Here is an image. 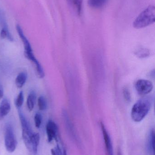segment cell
<instances>
[{
    "instance_id": "10",
    "label": "cell",
    "mask_w": 155,
    "mask_h": 155,
    "mask_svg": "<svg viewBox=\"0 0 155 155\" xmlns=\"http://www.w3.org/2000/svg\"><path fill=\"white\" fill-rule=\"evenodd\" d=\"M27 79V74L25 72H22L17 75L15 79V84L16 87L21 88L23 87Z\"/></svg>"
},
{
    "instance_id": "8",
    "label": "cell",
    "mask_w": 155,
    "mask_h": 155,
    "mask_svg": "<svg viewBox=\"0 0 155 155\" xmlns=\"http://www.w3.org/2000/svg\"><path fill=\"white\" fill-rule=\"evenodd\" d=\"M16 29L18 35L20 36L21 40H22V42L23 44L24 47V53H29L33 52L31 44H30V42L29 41L28 39L25 35L22 27L19 25H17L16 26Z\"/></svg>"
},
{
    "instance_id": "15",
    "label": "cell",
    "mask_w": 155,
    "mask_h": 155,
    "mask_svg": "<svg viewBox=\"0 0 155 155\" xmlns=\"http://www.w3.org/2000/svg\"><path fill=\"white\" fill-rule=\"evenodd\" d=\"M155 132L153 129L151 130L148 139V147L149 151L152 153H154L155 148Z\"/></svg>"
},
{
    "instance_id": "24",
    "label": "cell",
    "mask_w": 155,
    "mask_h": 155,
    "mask_svg": "<svg viewBox=\"0 0 155 155\" xmlns=\"http://www.w3.org/2000/svg\"><path fill=\"white\" fill-rule=\"evenodd\" d=\"M117 155H122L120 149H118V152H117Z\"/></svg>"
},
{
    "instance_id": "19",
    "label": "cell",
    "mask_w": 155,
    "mask_h": 155,
    "mask_svg": "<svg viewBox=\"0 0 155 155\" xmlns=\"http://www.w3.org/2000/svg\"><path fill=\"white\" fill-rule=\"evenodd\" d=\"M35 125L37 128H39L42 122V116L40 113H37L34 116Z\"/></svg>"
},
{
    "instance_id": "22",
    "label": "cell",
    "mask_w": 155,
    "mask_h": 155,
    "mask_svg": "<svg viewBox=\"0 0 155 155\" xmlns=\"http://www.w3.org/2000/svg\"><path fill=\"white\" fill-rule=\"evenodd\" d=\"M4 96V90L2 85L0 84V100L3 98Z\"/></svg>"
},
{
    "instance_id": "11",
    "label": "cell",
    "mask_w": 155,
    "mask_h": 155,
    "mask_svg": "<svg viewBox=\"0 0 155 155\" xmlns=\"http://www.w3.org/2000/svg\"><path fill=\"white\" fill-rule=\"evenodd\" d=\"M36 95L34 91H31L27 97L26 105L29 111H32L34 107L36 102Z\"/></svg>"
},
{
    "instance_id": "21",
    "label": "cell",
    "mask_w": 155,
    "mask_h": 155,
    "mask_svg": "<svg viewBox=\"0 0 155 155\" xmlns=\"http://www.w3.org/2000/svg\"><path fill=\"white\" fill-rule=\"evenodd\" d=\"M123 95L125 99L127 101H129L131 99L130 92L127 88H125L123 90Z\"/></svg>"
},
{
    "instance_id": "12",
    "label": "cell",
    "mask_w": 155,
    "mask_h": 155,
    "mask_svg": "<svg viewBox=\"0 0 155 155\" xmlns=\"http://www.w3.org/2000/svg\"><path fill=\"white\" fill-rule=\"evenodd\" d=\"M73 9L76 12L80 15L82 13L83 0H68Z\"/></svg>"
},
{
    "instance_id": "14",
    "label": "cell",
    "mask_w": 155,
    "mask_h": 155,
    "mask_svg": "<svg viewBox=\"0 0 155 155\" xmlns=\"http://www.w3.org/2000/svg\"><path fill=\"white\" fill-rule=\"evenodd\" d=\"M0 36L2 39H4L7 38L11 41H13V38L9 32L7 25L5 23H4L2 29L0 32Z\"/></svg>"
},
{
    "instance_id": "6",
    "label": "cell",
    "mask_w": 155,
    "mask_h": 155,
    "mask_svg": "<svg viewBox=\"0 0 155 155\" xmlns=\"http://www.w3.org/2000/svg\"><path fill=\"white\" fill-rule=\"evenodd\" d=\"M46 132L47 140L51 143L53 139L57 140L58 134V128L56 124L52 120L47 122L46 125Z\"/></svg>"
},
{
    "instance_id": "5",
    "label": "cell",
    "mask_w": 155,
    "mask_h": 155,
    "mask_svg": "<svg viewBox=\"0 0 155 155\" xmlns=\"http://www.w3.org/2000/svg\"><path fill=\"white\" fill-rule=\"evenodd\" d=\"M136 90L140 95L148 94L153 90V83L146 79H139L135 84Z\"/></svg>"
},
{
    "instance_id": "20",
    "label": "cell",
    "mask_w": 155,
    "mask_h": 155,
    "mask_svg": "<svg viewBox=\"0 0 155 155\" xmlns=\"http://www.w3.org/2000/svg\"><path fill=\"white\" fill-rule=\"evenodd\" d=\"M51 153L52 155H62V150L58 145L55 148L51 149Z\"/></svg>"
},
{
    "instance_id": "13",
    "label": "cell",
    "mask_w": 155,
    "mask_h": 155,
    "mask_svg": "<svg viewBox=\"0 0 155 155\" xmlns=\"http://www.w3.org/2000/svg\"><path fill=\"white\" fill-rule=\"evenodd\" d=\"M108 0H88L87 3L90 7L94 9H100L103 7Z\"/></svg>"
},
{
    "instance_id": "23",
    "label": "cell",
    "mask_w": 155,
    "mask_h": 155,
    "mask_svg": "<svg viewBox=\"0 0 155 155\" xmlns=\"http://www.w3.org/2000/svg\"><path fill=\"white\" fill-rule=\"evenodd\" d=\"M62 155H67L66 151L65 149H64L63 150L62 152Z\"/></svg>"
},
{
    "instance_id": "18",
    "label": "cell",
    "mask_w": 155,
    "mask_h": 155,
    "mask_svg": "<svg viewBox=\"0 0 155 155\" xmlns=\"http://www.w3.org/2000/svg\"><path fill=\"white\" fill-rule=\"evenodd\" d=\"M136 55L140 58H146L150 55V51L147 49L142 48L136 52Z\"/></svg>"
},
{
    "instance_id": "1",
    "label": "cell",
    "mask_w": 155,
    "mask_h": 155,
    "mask_svg": "<svg viewBox=\"0 0 155 155\" xmlns=\"http://www.w3.org/2000/svg\"><path fill=\"white\" fill-rule=\"evenodd\" d=\"M151 106L152 101L149 97H144L138 100L132 107V119L135 122L142 121L149 113Z\"/></svg>"
},
{
    "instance_id": "7",
    "label": "cell",
    "mask_w": 155,
    "mask_h": 155,
    "mask_svg": "<svg viewBox=\"0 0 155 155\" xmlns=\"http://www.w3.org/2000/svg\"><path fill=\"white\" fill-rule=\"evenodd\" d=\"M101 128L103 132V136L105 144L106 155H114L113 145L110 136L103 123H101Z\"/></svg>"
},
{
    "instance_id": "2",
    "label": "cell",
    "mask_w": 155,
    "mask_h": 155,
    "mask_svg": "<svg viewBox=\"0 0 155 155\" xmlns=\"http://www.w3.org/2000/svg\"><path fill=\"white\" fill-rule=\"evenodd\" d=\"M155 19V7L154 5H150L136 17L133 25L136 29L144 28L154 23Z\"/></svg>"
},
{
    "instance_id": "16",
    "label": "cell",
    "mask_w": 155,
    "mask_h": 155,
    "mask_svg": "<svg viewBox=\"0 0 155 155\" xmlns=\"http://www.w3.org/2000/svg\"><path fill=\"white\" fill-rule=\"evenodd\" d=\"M37 104L40 111H45L47 108V103L46 98L43 96H40L37 99Z\"/></svg>"
},
{
    "instance_id": "17",
    "label": "cell",
    "mask_w": 155,
    "mask_h": 155,
    "mask_svg": "<svg viewBox=\"0 0 155 155\" xmlns=\"http://www.w3.org/2000/svg\"><path fill=\"white\" fill-rule=\"evenodd\" d=\"M24 100V94L23 91H20V93L17 95L15 101V105L17 109H20L22 106Z\"/></svg>"
},
{
    "instance_id": "9",
    "label": "cell",
    "mask_w": 155,
    "mask_h": 155,
    "mask_svg": "<svg viewBox=\"0 0 155 155\" xmlns=\"http://www.w3.org/2000/svg\"><path fill=\"white\" fill-rule=\"evenodd\" d=\"M10 101L7 98H3L0 103V120L3 119L11 111Z\"/></svg>"
},
{
    "instance_id": "4",
    "label": "cell",
    "mask_w": 155,
    "mask_h": 155,
    "mask_svg": "<svg viewBox=\"0 0 155 155\" xmlns=\"http://www.w3.org/2000/svg\"><path fill=\"white\" fill-rule=\"evenodd\" d=\"M5 145L6 150L9 153H13L16 149L17 142L15 135L13 127L10 124L5 126Z\"/></svg>"
},
{
    "instance_id": "3",
    "label": "cell",
    "mask_w": 155,
    "mask_h": 155,
    "mask_svg": "<svg viewBox=\"0 0 155 155\" xmlns=\"http://www.w3.org/2000/svg\"><path fill=\"white\" fill-rule=\"evenodd\" d=\"M18 115L22 128V136L24 143L29 153L32 154V143L35 133L32 131L29 122L27 121L21 108L18 109Z\"/></svg>"
}]
</instances>
